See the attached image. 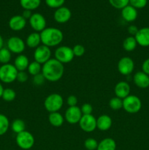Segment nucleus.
<instances>
[{
	"label": "nucleus",
	"instance_id": "nucleus-25",
	"mask_svg": "<svg viewBox=\"0 0 149 150\" xmlns=\"http://www.w3.org/2000/svg\"><path fill=\"white\" fill-rule=\"evenodd\" d=\"M40 4L41 0H20V4L22 8L31 11L37 9Z\"/></svg>",
	"mask_w": 149,
	"mask_h": 150
},
{
	"label": "nucleus",
	"instance_id": "nucleus-43",
	"mask_svg": "<svg viewBox=\"0 0 149 150\" xmlns=\"http://www.w3.org/2000/svg\"><path fill=\"white\" fill-rule=\"evenodd\" d=\"M142 71L149 76V58L146 59L142 64Z\"/></svg>",
	"mask_w": 149,
	"mask_h": 150
},
{
	"label": "nucleus",
	"instance_id": "nucleus-2",
	"mask_svg": "<svg viewBox=\"0 0 149 150\" xmlns=\"http://www.w3.org/2000/svg\"><path fill=\"white\" fill-rule=\"evenodd\" d=\"M39 34L42 45L49 48L58 46L64 39L63 32L56 27H46Z\"/></svg>",
	"mask_w": 149,
	"mask_h": 150
},
{
	"label": "nucleus",
	"instance_id": "nucleus-23",
	"mask_svg": "<svg viewBox=\"0 0 149 150\" xmlns=\"http://www.w3.org/2000/svg\"><path fill=\"white\" fill-rule=\"evenodd\" d=\"M48 122L52 126L56 127H61L64 122V118L61 113L57 112L50 113L48 116Z\"/></svg>",
	"mask_w": 149,
	"mask_h": 150
},
{
	"label": "nucleus",
	"instance_id": "nucleus-6",
	"mask_svg": "<svg viewBox=\"0 0 149 150\" xmlns=\"http://www.w3.org/2000/svg\"><path fill=\"white\" fill-rule=\"evenodd\" d=\"M54 57L56 59L64 64L71 62L74 56L73 54L72 48L67 45H61L55 50Z\"/></svg>",
	"mask_w": 149,
	"mask_h": 150
},
{
	"label": "nucleus",
	"instance_id": "nucleus-30",
	"mask_svg": "<svg viewBox=\"0 0 149 150\" xmlns=\"http://www.w3.org/2000/svg\"><path fill=\"white\" fill-rule=\"evenodd\" d=\"M11 52L9 51L8 48L3 47L1 49H0V63L3 64H8L11 59Z\"/></svg>",
	"mask_w": 149,
	"mask_h": 150
},
{
	"label": "nucleus",
	"instance_id": "nucleus-29",
	"mask_svg": "<svg viewBox=\"0 0 149 150\" xmlns=\"http://www.w3.org/2000/svg\"><path fill=\"white\" fill-rule=\"evenodd\" d=\"M10 127L8 118L4 114H0V136L5 134Z\"/></svg>",
	"mask_w": 149,
	"mask_h": 150
},
{
	"label": "nucleus",
	"instance_id": "nucleus-12",
	"mask_svg": "<svg viewBox=\"0 0 149 150\" xmlns=\"http://www.w3.org/2000/svg\"><path fill=\"white\" fill-rule=\"evenodd\" d=\"M78 124L82 130L86 133H91L96 129V119L92 114L83 115Z\"/></svg>",
	"mask_w": 149,
	"mask_h": 150
},
{
	"label": "nucleus",
	"instance_id": "nucleus-44",
	"mask_svg": "<svg viewBox=\"0 0 149 150\" xmlns=\"http://www.w3.org/2000/svg\"><path fill=\"white\" fill-rule=\"evenodd\" d=\"M32 14H33V13H32V11H31V10H23V13H22L21 16H23V17L26 19V20H27V19H29V18L32 17Z\"/></svg>",
	"mask_w": 149,
	"mask_h": 150
},
{
	"label": "nucleus",
	"instance_id": "nucleus-24",
	"mask_svg": "<svg viewBox=\"0 0 149 150\" xmlns=\"http://www.w3.org/2000/svg\"><path fill=\"white\" fill-rule=\"evenodd\" d=\"M116 143L112 138H105L99 144L96 150H115Z\"/></svg>",
	"mask_w": 149,
	"mask_h": 150
},
{
	"label": "nucleus",
	"instance_id": "nucleus-14",
	"mask_svg": "<svg viewBox=\"0 0 149 150\" xmlns=\"http://www.w3.org/2000/svg\"><path fill=\"white\" fill-rule=\"evenodd\" d=\"M72 17L71 10L67 7H59L54 12L53 18L58 23H65L70 20Z\"/></svg>",
	"mask_w": 149,
	"mask_h": 150
},
{
	"label": "nucleus",
	"instance_id": "nucleus-11",
	"mask_svg": "<svg viewBox=\"0 0 149 150\" xmlns=\"http://www.w3.org/2000/svg\"><path fill=\"white\" fill-rule=\"evenodd\" d=\"M134 69V62L131 58L124 57L118 62V70L123 76H129Z\"/></svg>",
	"mask_w": 149,
	"mask_h": 150
},
{
	"label": "nucleus",
	"instance_id": "nucleus-18",
	"mask_svg": "<svg viewBox=\"0 0 149 150\" xmlns=\"http://www.w3.org/2000/svg\"><path fill=\"white\" fill-rule=\"evenodd\" d=\"M133 81L137 87L146 89L149 87V76L143 71L137 72L133 76Z\"/></svg>",
	"mask_w": 149,
	"mask_h": 150
},
{
	"label": "nucleus",
	"instance_id": "nucleus-34",
	"mask_svg": "<svg viewBox=\"0 0 149 150\" xmlns=\"http://www.w3.org/2000/svg\"><path fill=\"white\" fill-rule=\"evenodd\" d=\"M98 142L93 138H88L84 142V146L87 150H96L97 149Z\"/></svg>",
	"mask_w": 149,
	"mask_h": 150
},
{
	"label": "nucleus",
	"instance_id": "nucleus-35",
	"mask_svg": "<svg viewBox=\"0 0 149 150\" xmlns=\"http://www.w3.org/2000/svg\"><path fill=\"white\" fill-rule=\"evenodd\" d=\"M64 2H65V0H45V3L48 7L55 9L62 7Z\"/></svg>",
	"mask_w": 149,
	"mask_h": 150
},
{
	"label": "nucleus",
	"instance_id": "nucleus-41",
	"mask_svg": "<svg viewBox=\"0 0 149 150\" xmlns=\"http://www.w3.org/2000/svg\"><path fill=\"white\" fill-rule=\"evenodd\" d=\"M77 98L74 95H70L68 98H67V104L68 105L69 107L76 106L77 104Z\"/></svg>",
	"mask_w": 149,
	"mask_h": 150
},
{
	"label": "nucleus",
	"instance_id": "nucleus-39",
	"mask_svg": "<svg viewBox=\"0 0 149 150\" xmlns=\"http://www.w3.org/2000/svg\"><path fill=\"white\" fill-rule=\"evenodd\" d=\"M80 110L83 115H89V114H92L93 107L90 103H84L80 108Z\"/></svg>",
	"mask_w": 149,
	"mask_h": 150
},
{
	"label": "nucleus",
	"instance_id": "nucleus-46",
	"mask_svg": "<svg viewBox=\"0 0 149 150\" xmlns=\"http://www.w3.org/2000/svg\"><path fill=\"white\" fill-rule=\"evenodd\" d=\"M3 91H4V88H3V86L1 85V83H0V98H1V96H2Z\"/></svg>",
	"mask_w": 149,
	"mask_h": 150
},
{
	"label": "nucleus",
	"instance_id": "nucleus-38",
	"mask_svg": "<svg viewBox=\"0 0 149 150\" xmlns=\"http://www.w3.org/2000/svg\"><path fill=\"white\" fill-rule=\"evenodd\" d=\"M45 79L43 76V75L42 74V73H39V74L36 75V76H33V79H32V83L35 85V86H40L45 83Z\"/></svg>",
	"mask_w": 149,
	"mask_h": 150
},
{
	"label": "nucleus",
	"instance_id": "nucleus-20",
	"mask_svg": "<svg viewBox=\"0 0 149 150\" xmlns=\"http://www.w3.org/2000/svg\"><path fill=\"white\" fill-rule=\"evenodd\" d=\"M137 9L133 7L130 4L126 6L125 7L121 10V16L123 19L127 22H133L137 18Z\"/></svg>",
	"mask_w": 149,
	"mask_h": 150
},
{
	"label": "nucleus",
	"instance_id": "nucleus-4",
	"mask_svg": "<svg viewBox=\"0 0 149 150\" xmlns=\"http://www.w3.org/2000/svg\"><path fill=\"white\" fill-rule=\"evenodd\" d=\"M18 71L14 64H4L0 67V81L4 83H11L17 79Z\"/></svg>",
	"mask_w": 149,
	"mask_h": 150
},
{
	"label": "nucleus",
	"instance_id": "nucleus-36",
	"mask_svg": "<svg viewBox=\"0 0 149 150\" xmlns=\"http://www.w3.org/2000/svg\"><path fill=\"white\" fill-rule=\"evenodd\" d=\"M72 48V51L74 57H80L84 55L85 52H86L85 47L83 45H80V44H77V45H74V47Z\"/></svg>",
	"mask_w": 149,
	"mask_h": 150
},
{
	"label": "nucleus",
	"instance_id": "nucleus-28",
	"mask_svg": "<svg viewBox=\"0 0 149 150\" xmlns=\"http://www.w3.org/2000/svg\"><path fill=\"white\" fill-rule=\"evenodd\" d=\"M27 70L29 74L32 75V76H34L42 73V64L36 61L32 62L29 63Z\"/></svg>",
	"mask_w": 149,
	"mask_h": 150
},
{
	"label": "nucleus",
	"instance_id": "nucleus-37",
	"mask_svg": "<svg viewBox=\"0 0 149 150\" xmlns=\"http://www.w3.org/2000/svg\"><path fill=\"white\" fill-rule=\"evenodd\" d=\"M148 0H129V4L136 9L144 8L147 5Z\"/></svg>",
	"mask_w": 149,
	"mask_h": 150
},
{
	"label": "nucleus",
	"instance_id": "nucleus-1",
	"mask_svg": "<svg viewBox=\"0 0 149 150\" xmlns=\"http://www.w3.org/2000/svg\"><path fill=\"white\" fill-rule=\"evenodd\" d=\"M64 64L56 59L51 58L42 66V74L45 80L51 82H56L64 76Z\"/></svg>",
	"mask_w": 149,
	"mask_h": 150
},
{
	"label": "nucleus",
	"instance_id": "nucleus-5",
	"mask_svg": "<svg viewBox=\"0 0 149 150\" xmlns=\"http://www.w3.org/2000/svg\"><path fill=\"white\" fill-rule=\"evenodd\" d=\"M142 101L136 95H129L123 99V108L129 114H137L141 110Z\"/></svg>",
	"mask_w": 149,
	"mask_h": 150
},
{
	"label": "nucleus",
	"instance_id": "nucleus-13",
	"mask_svg": "<svg viewBox=\"0 0 149 150\" xmlns=\"http://www.w3.org/2000/svg\"><path fill=\"white\" fill-rule=\"evenodd\" d=\"M82 116H83V114H82L80 108L76 105V106L69 107L66 110L64 118L69 124L75 125L79 123Z\"/></svg>",
	"mask_w": 149,
	"mask_h": 150
},
{
	"label": "nucleus",
	"instance_id": "nucleus-32",
	"mask_svg": "<svg viewBox=\"0 0 149 150\" xmlns=\"http://www.w3.org/2000/svg\"><path fill=\"white\" fill-rule=\"evenodd\" d=\"M16 98V92L15 90L10 88H7V89H4L3 91L2 96L1 98L4 100L6 102H12Z\"/></svg>",
	"mask_w": 149,
	"mask_h": 150
},
{
	"label": "nucleus",
	"instance_id": "nucleus-31",
	"mask_svg": "<svg viewBox=\"0 0 149 150\" xmlns=\"http://www.w3.org/2000/svg\"><path fill=\"white\" fill-rule=\"evenodd\" d=\"M109 106L112 111H118L123 108V100L118 97L112 98L109 101Z\"/></svg>",
	"mask_w": 149,
	"mask_h": 150
},
{
	"label": "nucleus",
	"instance_id": "nucleus-42",
	"mask_svg": "<svg viewBox=\"0 0 149 150\" xmlns=\"http://www.w3.org/2000/svg\"><path fill=\"white\" fill-rule=\"evenodd\" d=\"M138 30L139 29L137 28V26H135V25H130V26L128 27V29H127L128 33L129 34L130 36H133V37H134L136 35H137Z\"/></svg>",
	"mask_w": 149,
	"mask_h": 150
},
{
	"label": "nucleus",
	"instance_id": "nucleus-40",
	"mask_svg": "<svg viewBox=\"0 0 149 150\" xmlns=\"http://www.w3.org/2000/svg\"><path fill=\"white\" fill-rule=\"evenodd\" d=\"M28 79H29V76L26 71H18L17 79H16L20 83H25L26 81H27Z\"/></svg>",
	"mask_w": 149,
	"mask_h": 150
},
{
	"label": "nucleus",
	"instance_id": "nucleus-3",
	"mask_svg": "<svg viewBox=\"0 0 149 150\" xmlns=\"http://www.w3.org/2000/svg\"><path fill=\"white\" fill-rule=\"evenodd\" d=\"M64 99L58 93H52L46 97L44 101V107L49 113L57 112L62 108Z\"/></svg>",
	"mask_w": 149,
	"mask_h": 150
},
{
	"label": "nucleus",
	"instance_id": "nucleus-10",
	"mask_svg": "<svg viewBox=\"0 0 149 150\" xmlns=\"http://www.w3.org/2000/svg\"><path fill=\"white\" fill-rule=\"evenodd\" d=\"M29 21L30 26L34 32L40 33L46 28V19L40 13H33Z\"/></svg>",
	"mask_w": 149,
	"mask_h": 150
},
{
	"label": "nucleus",
	"instance_id": "nucleus-22",
	"mask_svg": "<svg viewBox=\"0 0 149 150\" xmlns=\"http://www.w3.org/2000/svg\"><path fill=\"white\" fill-rule=\"evenodd\" d=\"M26 45L30 48H37L40 45L41 38L40 34L39 32H34L29 34V36L26 38Z\"/></svg>",
	"mask_w": 149,
	"mask_h": 150
},
{
	"label": "nucleus",
	"instance_id": "nucleus-8",
	"mask_svg": "<svg viewBox=\"0 0 149 150\" xmlns=\"http://www.w3.org/2000/svg\"><path fill=\"white\" fill-rule=\"evenodd\" d=\"M7 48L11 53L21 54L26 48V42L19 37H11L7 40Z\"/></svg>",
	"mask_w": 149,
	"mask_h": 150
},
{
	"label": "nucleus",
	"instance_id": "nucleus-9",
	"mask_svg": "<svg viewBox=\"0 0 149 150\" xmlns=\"http://www.w3.org/2000/svg\"><path fill=\"white\" fill-rule=\"evenodd\" d=\"M34 61L40 64H44L51 59V48L44 45H40L35 48L34 52Z\"/></svg>",
	"mask_w": 149,
	"mask_h": 150
},
{
	"label": "nucleus",
	"instance_id": "nucleus-26",
	"mask_svg": "<svg viewBox=\"0 0 149 150\" xmlns=\"http://www.w3.org/2000/svg\"><path fill=\"white\" fill-rule=\"evenodd\" d=\"M137 45V41H136L135 38L133 36L127 37L123 42V48L127 52H131V51H134Z\"/></svg>",
	"mask_w": 149,
	"mask_h": 150
},
{
	"label": "nucleus",
	"instance_id": "nucleus-27",
	"mask_svg": "<svg viewBox=\"0 0 149 150\" xmlns=\"http://www.w3.org/2000/svg\"><path fill=\"white\" fill-rule=\"evenodd\" d=\"M11 129L15 133L18 134L26 130V124L24 121L20 119H16L13 120L11 124Z\"/></svg>",
	"mask_w": 149,
	"mask_h": 150
},
{
	"label": "nucleus",
	"instance_id": "nucleus-19",
	"mask_svg": "<svg viewBox=\"0 0 149 150\" xmlns=\"http://www.w3.org/2000/svg\"><path fill=\"white\" fill-rule=\"evenodd\" d=\"M112 120L108 114H102L96 119V128L101 131H107L112 126Z\"/></svg>",
	"mask_w": 149,
	"mask_h": 150
},
{
	"label": "nucleus",
	"instance_id": "nucleus-15",
	"mask_svg": "<svg viewBox=\"0 0 149 150\" xmlns=\"http://www.w3.org/2000/svg\"><path fill=\"white\" fill-rule=\"evenodd\" d=\"M8 24L11 30L19 32V31L23 30L26 27V20L21 15H16L10 19Z\"/></svg>",
	"mask_w": 149,
	"mask_h": 150
},
{
	"label": "nucleus",
	"instance_id": "nucleus-45",
	"mask_svg": "<svg viewBox=\"0 0 149 150\" xmlns=\"http://www.w3.org/2000/svg\"><path fill=\"white\" fill-rule=\"evenodd\" d=\"M3 45H4V40H3V38L1 37V35H0V49L3 48Z\"/></svg>",
	"mask_w": 149,
	"mask_h": 150
},
{
	"label": "nucleus",
	"instance_id": "nucleus-7",
	"mask_svg": "<svg viewBox=\"0 0 149 150\" xmlns=\"http://www.w3.org/2000/svg\"><path fill=\"white\" fill-rule=\"evenodd\" d=\"M15 142L20 149L28 150L33 147L35 140L34 136L30 132L24 130L21 133H18L15 138Z\"/></svg>",
	"mask_w": 149,
	"mask_h": 150
},
{
	"label": "nucleus",
	"instance_id": "nucleus-33",
	"mask_svg": "<svg viewBox=\"0 0 149 150\" xmlns=\"http://www.w3.org/2000/svg\"><path fill=\"white\" fill-rule=\"evenodd\" d=\"M112 7L118 10H122L129 4V0H108Z\"/></svg>",
	"mask_w": 149,
	"mask_h": 150
},
{
	"label": "nucleus",
	"instance_id": "nucleus-17",
	"mask_svg": "<svg viewBox=\"0 0 149 150\" xmlns=\"http://www.w3.org/2000/svg\"><path fill=\"white\" fill-rule=\"evenodd\" d=\"M137 45L142 47L149 46V27L139 29L137 35L134 36Z\"/></svg>",
	"mask_w": 149,
	"mask_h": 150
},
{
	"label": "nucleus",
	"instance_id": "nucleus-21",
	"mask_svg": "<svg viewBox=\"0 0 149 150\" xmlns=\"http://www.w3.org/2000/svg\"><path fill=\"white\" fill-rule=\"evenodd\" d=\"M29 64V60L24 54H21L18 55L14 60V66L18 71H26Z\"/></svg>",
	"mask_w": 149,
	"mask_h": 150
},
{
	"label": "nucleus",
	"instance_id": "nucleus-16",
	"mask_svg": "<svg viewBox=\"0 0 149 150\" xmlns=\"http://www.w3.org/2000/svg\"><path fill=\"white\" fill-rule=\"evenodd\" d=\"M130 91H131V87L127 81L118 82L114 88L115 97H118L122 100L130 95Z\"/></svg>",
	"mask_w": 149,
	"mask_h": 150
}]
</instances>
